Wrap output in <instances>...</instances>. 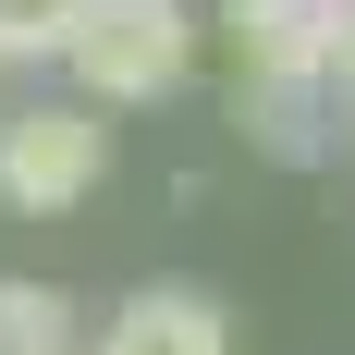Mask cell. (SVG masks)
I'll return each mask as SVG.
<instances>
[{
    "label": "cell",
    "instance_id": "4",
    "mask_svg": "<svg viewBox=\"0 0 355 355\" xmlns=\"http://www.w3.org/2000/svg\"><path fill=\"white\" fill-rule=\"evenodd\" d=\"M86 355H233V319H220V294H196V282H147V294L110 306V331Z\"/></svg>",
    "mask_w": 355,
    "mask_h": 355
},
{
    "label": "cell",
    "instance_id": "2",
    "mask_svg": "<svg viewBox=\"0 0 355 355\" xmlns=\"http://www.w3.org/2000/svg\"><path fill=\"white\" fill-rule=\"evenodd\" d=\"M110 172V110L98 98H12L0 110V209L25 220H62L86 209Z\"/></svg>",
    "mask_w": 355,
    "mask_h": 355
},
{
    "label": "cell",
    "instance_id": "6",
    "mask_svg": "<svg viewBox=\"0 0 355 355\" xmlns=\"http://www.w3.org/2000/svg\"><path fill=\"white\" fill-rule=\"evenodd\" d=\"M0 355H73V306L49 282H0Z\"/></svg>",
    "mask_w": 355,
    "mask_h": 355
},
{
    "label": "cell",
    "instance_id": "1",
    "mask_svg": "<svg viewBox=\"0 0 355 355\" xmlns=\"http://www.w3.org/2000/svg\"><path fill=\"white\" fill-rule=\"evenodd\" d=\"M49 62H62L73 98L147 110V98H172L184 73H196V12L184 0H73V25H62Z\"/></svg>",
    "mask_w": 355,
    "mask_h": 355
},
{
    "label": "cell",
    "instance_id": "5",
    "mask_svg": "<svg viewBox=\"0 0 355 355\" xmlns=\"http://www.w3.org/2000/svg\"><path fill=\"white\" fill-rule=\"evenodd\" d=\"M319 73H233V135L257 147V159H319Z\"/></svg>",
    "mask_w": 355,
    "mask_h": 355
},
{
    "label": "cell",
    "instance_id": "3",
    "mask_svg": "<svg viewBox=\"0 0 355 355\" xmlns=\"http://www.w3.org/2000/svg\"><path fill=\"white\" fill-rule=\"evenodd\" d=\"M355 0H220V37H233V73H319L331 86V37H343Z\"/></svg>",
    "mask_w": 355,
    "mask_h": 355
},
{
    "label": "cell",
    "instance_id": "7",
    "mask_svg": "<svg viewBox=\"0 0 355 355\" xmlns=\"http://www.w3.org/2000/svg\"><path fill=\"white\" fill-rule=\"evenodd\" d=\"M62 25H73V0H0V73L49 62V49H62Z\"/></svg>",
    "mask_w": 355,
    "mask_h": 355
},
{
    "label": "cell",
    "instance_id": "8",
    "mask_svg": "<svg viewBox=\"0 0 355 355\" xmlns=\"http://www.w3.org/2000/svg\"><path fill=\"white\" fill-rule=\"evenodd\" d=\"M331 86L355 98V12H343V37H331Z\"/></svg>",
    "mask_w": 355,
    "mask_h": 355
}]
</instances>
